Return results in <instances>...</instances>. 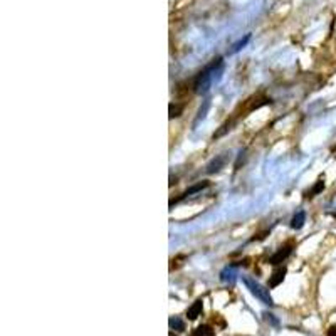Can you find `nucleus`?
I'll use <instances>...</instances> for the list:
<instances>
[{"label":"nucleus","mask_w":336,"mask_h":336,"mask_svg":"<svg viewBox=\"0 0 336 336\" xmlns=\"http://www.w3.org/2000/svg\"><path fill=\"white\" fill-rule=\"evenodd\" d=\"M324 190V180H318L313 187L307 190L306 192V199H313V197H316L318 193H321Z\"/></svg>","instance_id":"f8f14e48"},{"label":"nucleus","mask_w":336,"mask_h":336,"mask_svg":"<svg viewBox=\"0 0 336 336\" xmlns=\"http://www.w3.org/2000/svg\"><path fill=\"white\" fill-rule=\"evenodd\" d=\"M262 316H264V319H266L269 324H272V326H276V328L279 326V319L274 316L272 313H267V311H266V313H262Z\"/></svg>","instance_id":"dca6fc26"},{"label":"nucleus","mask_w":336,"mask_h":336,"mask_svg":"<svg viewBox=\"0 0 336 336\" xmlns=\"http://www.w3.org/2000/svg\"><path fill=\"white\" fill-rule=\"evenodd\" d=\"M168 324H170V329H175V331H178V333L185 331V323L178 316H172L170 319H168Z\"/></svg>","instance_id":"4468645a"},{"label":"nucleus","mask_w":336,"mask_h":336,"mask_svg":"<svg viewBox=\"0 0 336 336\" xmlns=\"http://www.w3.org/2000/svg\"><path fill=\"white\" fill-rule=\"evenodd\" d=\"M286 272H288V269H286V266L277 267L276 271H274V272L271 274V276H269V288H277V286L284 281Z\"/></svg>","instance_id":"423d86ee"},{"label":"nucleus","mask_w":336,"mask_h":336,"mask_svg":"<svg viewBox=\"0 0 336 336\" xmlns=\"http://www.w3.org/2000/svg\"><path fill=\"white\" fill-rule=\"evenodd\" d=\"M207 187H210V182L209 180H202V182H199V183H195V185H192L190 188H187L185 192L178 197L175 202H172L170 204V207H173V204H177V202H180V200H183V199H188L190 195H193V193H199V192H202V190H205Z\"/></svg>","instance_id":"39448f33"},{"label":"nucleus","mask_w":336,"mask_h":336,"mask_svg":"<svg viewBox=\"0 0 336 336\" xmlns=\"http://www.w3.org/2000/svg\"><path fill=\"white\" fill-rule=\"evenodd\" d=\"M242 283L245 284V288L249 289V293L254 296V298H257L261 302H264V304H267V306H274V301L271 298V294H269V289L262 288V286L257 283L256 279H252L249 276H244Z\"/></svg>","instance_id":"f03ea898"},{"label":"nucleus","mask_w":336,"mask_h":336,"mask_svg":"<svg viewBox=\"0 0 336 336\" xmlns=\"http://www.w3.org/2000/svg\"><path fill=\"white\" fill-rule=\"evenodd\" d=\"M222 72H223V59L217 58L195 76L193 84H192L193 91L199 94H205L210 89L212 84L222 79Z\"/></svg>","instance_id":"f257e3e1"},{"label":"nucleus","mask_w":336,"mask_h":336,"mask_svg":"<svg viewBox=\"0 0 336 336\" xmlns=\"http://www.w3.org/2000/svg\"><path fill=\"white\" fill-rule=\"evenodd\" d=\"M168 111H170V118H178L183 113V104H177V103H172L168 106Z\"/></svg>","instance_id":"2eb2a0df"},{"label":"nucleus","mask_w":336,"mask_h":336,"mask_svg":"<svg viewBox=\"0 0 336 336\" xmlns=\"http://www.w3.org/2000/svg\"><path fill=\"white\" fill-rule=\"evenodd\" d=\"M329 336H336V328H334V326L329 329Z\"/></svg>","instance_id":"f3484780"},{"label":"nucleus","mask_w":336,"mask_h":336,"mask_svg":"<svg viewBox=\"0 0 336 336\" xmlns=\"http://www.w3.org/2000/svg\"><path fill=\"white\" fill-rule=\"evenodd\" d=\"M250 41V34H247L244 39H240V41H237L234 44V46L229 49V55H232V54H235V52H239L240 49H244L245 46H247V42Z\"/></svg>","instance_id":"ddd939ff"},{"label":"nucleus","mask_w":336,"mask_h":336,"mask_svg":"<svg viewBox=\"0 0 336 336\" xmlns=\"http://www.w3.org/2000/svg\"><path fill=\"white\" fill-rule=\"evenodd\" d=\"M202 311H204V301L197 299V301H195L193 304L187 310V318H188V319H197V318L202 315Z\"/></svg>","instance_id":"6e6552de"},{"label":"nucleus","mask_w":336,"mask_h":336,"mask_svg":"<svg viewBox=\"0 0 336 336\" xmlns=\"http://www.w3.org/2000/svg\"><path fill=\"white\" fill-rule=\"evenodd\" d=\"M188 336H215V333H214V329H212V326H209V324H202V326L195 328Z\"/></svg>","instance_id":"9b49d317"},{"label":"nucleus","mask_w":336,"mask_h":336,"mask_svg":"<svg viewBox=\"0 0 336 336\" xmlns=\"http://www.w3.org/2000/svg\"><path fill=\"white\" fill-rule=\"evenodd\" d=\"M209 109H210V99H205L204 103H202L200 108H199L197 116H195V121H193V125H192L193 128H197V126H199V123L205 120V118H207V113H209Z\"/></svg>","instance_id":"1a4fd4ad"},{"label":"nucleus","mask_w":336,"mask_h":336,"mask_svg":"<svg viewBox=\"0 0 336 336\" xmlns=\"http://www.w3.org/2000/svg\"><path fill=\"white\" fill-rule=\"evenodd\" d=\"M235 267H237V264H229L227 267L222 269V272H220V281L222 283L234 284L235 276H237V271H235Z\"/></svg>","instance_id":"0eeeda50"},{"label":"nucleus","mask_w":336,"mask_h":336,"mask_svg":"<svg viewBox=\"0 0 336 336\" xmlns=\"http://www.w3.org/2000/svg\"><path fill=\"white\" fill-rule=\"evenodd\" d=\"M293 249H294V244H293V242H288V244L281 245V247H279L271 257H269V264H272V266L283 264V262L291 256V252H293Z\"/></svg>","instance_id":"7ed1b4c3"},{"label":"nucleus","mask_w":336,"mask_h":336,"mask_svg":"<svg viewBox=\"0 0 336 336\" xmlns=\"http://www.w3.org/2000/svg\"><path fill=\"white\" fill-rule=\"evenodd\" d=\"M306 222V214L302 210L296 212L293 220H291V229H294V231H299V229H302V226H304Z\"/></svg>","instance_id":"9d476101"},{"label":"nucleus","mask_w":336,"mask_h":336,"mask_svg":"<svg viewBox=\"0 0 336 336\" xmlns=\"http://www.w3.org/2000/svg\"><path fill=\"white\" fill-rule=\"evenodd\" d=\"M227 161H229V153H220V155H217L214 160L207 163L205 172H207V173H217V172H220L222 168L227 165Z\"/></svg>","instance_id":"20e7f679"}]
</instances>
